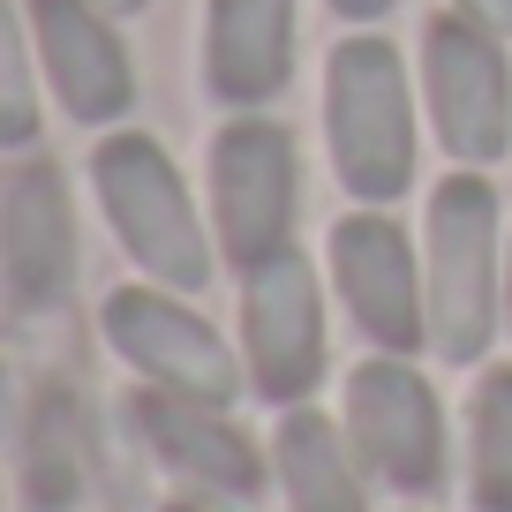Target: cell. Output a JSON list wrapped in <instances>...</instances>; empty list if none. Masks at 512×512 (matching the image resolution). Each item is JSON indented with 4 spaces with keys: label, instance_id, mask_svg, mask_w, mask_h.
<instances>
[{
    "label": "cell",
    "instance_id": "1",
    "mask_svg": "<svg viewBox=\"0 0 512 512\" xmlns=\"http://www.w3.org/2000/svg\"><path fill=\"white\" fill-rule=\"evenodd\" d=\"M324 136L354 204H392L415 189V98L384 38H347L324 76Z\"/></svg>",
    "mask_w": 512,
    "mask_h": 512
},
{
    "label": "cell",
    "instance_id": "2",
    "mask_svg": "<svg viewBox=\"0 0 512 512\" xmlns=\"http://www.w3.org/2000/svg\"><path fill=\"white\" fill-rule=\"evenodd\" d=\"M422 287H430V347L445 362H475L497 332V189L482 174L437 181Z\"/></svg>",
    "mask_w": 512,
    "mask_h": 512
},
{
    "label": "cell",
    "instance_id": "3",
    "mask_svg": "<svg viewBox=\"0 0 512 512\" xmlns=\"http://www.w3.org/2000/svg\"><path fill=\"white\" fill-rule=\"evenodd\" d=\"M91 181H98V204H106L121 249L144 264L159 287L189 294L211 279V249H204V226L189 211V189L181 174L166 166V151L151 136H106L91 151Z\"/></svg>",
    "mask_w": 512,
    "mask_h": 512
},
{
    "label": "cell",
    "instance_id": "4",
    "mask_svg": "<svg viewBox=\"0 0 512 512\" xmlns=\"http://www.w3.org/2000/svg\"><path fill=\"white\" fill-rule=\"evenodd\" d=\"M294 204H302V159L279 121H226L211 136V211L219 241L241 272L279 256L294 241Z\"/></svg>",
    "mask_w": 512,
    "mask_h": 512
},
{
    "label": "cell",
    "instance_id": "5",
    "mask_svg": "<svg viewBox=\"0 0 512 512\" xmlns=\"http://www.w3.org/2000/svg\"><path fill=\"white\" fill-rule=\"evenodd\" d=\"M422 98L460 166H490L512 144V68L497 53V31L467 16H437L422 31Z\"/></svg>",
    "mask_w": 512,
    "mask_h": 512
},
{
    "label": "cell",
    "instance_id": "6",
    "mask_svg": "<svg viewBox=\"0 0 512 512\" xmlns=\"http://www.w3.org/2000/svg\"><path fill=\"white\" fill-rule=\"evenodd\" d=\"M347 437L354 460L377 482H392L400 497H430L445 482V415H437V392L400 362V354H377L347 377Z\"/></svg>",
    "mask_w": 512,
    "mask_h": 512
},
{
    "label": "cell",
    "instance_id": "7",
    "mask_svg": "<svg viewBox=\"0 0 512 512\" xmlns=\"http://www.w3.org/2000/svg\"><path fill=\"white\" fill-rule=\"evenodd\" d=\"M241 347H249V377L264 400L302 407L309 384L324 377V309H317V279L294 249L249 264L241 287Z\"/></svg>",
    "mask_w": 512,
    "mask_h": 512
},
{
    "label": "cell",
    "instance_id": "8",
    "mask_svg": "<svg viewBox=\"0 0 512 512\" xmlns=\"http://www.w3.org/2000/svg\"><path fill=\"white\" fill-rule=\"evenodd\" d=\"M332 279L347 317L369 332V347L407 354L430 339V287L415 272V249L384 211H354L332 226Z\"/></svg>",
    "mask_w": 512,
    "mask_h": 512
},
{
    "label": "cell",
    "instance_id": "9",
    "mask_svg": "<svg viewBox=\"0 0 512 512\" xmlns=\"http://www.w3.org/2000/svg\"><path fill=\"white\" fill-rule=\"evenodd\" d=\"M106 339L121 347V362L136 377H151V392H181V400H211L226 407L234 400V354L219 347L196 309H181L174 294H151V287H121L106 302Z\"/></svg>",
    "mask_w": 512,
    "mask_h": 512
},
{
    "label": "cell",
    "instance_id": "10",
    "mask_svg": "<svg viewBox=\"0 0 512 512\" xmlns=\"http://www.w3.org/2000/svg\"><path fill=\"white\" fill-rule=\"evenodd\" d=\"M31 38L53 76V98L76 121H121L136 106V68L98 0H31Z\"/></svg>",
    "mask_w": 512,
    "mask_h": 512
},
{
    "label": "cell",
    "instance_id": "11",
    "mask_svg": "<svg viewBox=\"0 0 512 512\" xmlns=\"http://www.w3.org/2000/svg\"><path fill=\"white\" fill-rule=\"evenodd\" d=\"M76 279V219L53 166H16L0 196V287L16 309H53Z\"/></svg>",
    "mask_w": 512,
    "mask_h": 512
},
{
    "label": "cell",
    "instance_id": "12",
    "mask_svg": "<svg viewBox=\"0 0 512 512\" xmlns=\"http://www.w3.org/2000/svg\"><path fill=\"white\" fill-rule=\"evenodd\" d=\"M204 76L226 106H264L294 76V0H211Z\"/></svg>",
    "mask_w": 512,
    "mask_h": 512
},
{
    "label": "cell",
    "instance_id": "13",
    "mask_svg": "<svg viewBox=\"0 0 512 512\" xmlns=\"http://www.w3.org/2000/svg\"><path fill=\"white\" fill-rule=\"evenodd\" d=\"M136 422H144L151 452H159L174 475L204 482V490H226V497H249L264 482V460L256 445L219 415L211 400H181V392H144L136 400Z\"/></svg>",
    "mask_w": 512,
    "mask_h": 512
},
{
    "label": "cell",
    "instance_id": "14",
    "mask_svg": "<svg viewBox=\"0 0 512 512\" xmlns=\"http://www.w3.org/2000/svg\"><path fill=\"white\" fill-rule=\"evenodd\" d=\"M272 460H279V482H287V512H369L354 452L339 445V430L317 407H287L279 415Z\"/></svg>",
    "mask_w": 512,
    "mask_h": 512
},
{
    "label": "cell",
    "instance_id": "15",
    "mask_svg": "<svg viewBox=\"0 0 512 512\" xmlns=\"http://www.w3.org/2000/svg\"><path fill=\"white\" fill-rule=\"evenodd\" d=\"M23 475H31V512H76L83 482H91V437H83V407L68 384H46L23 422Z\"/></svg>",
    "mask_w": 512,
    "mask_h": 512
},
{
    "label": "cell",
    "instance_id": "16",
    "mask_svg": "<svg viewBox=\"0 0 512 512\" xmlns=\"http://www.w3.org/2000/svg\"><path fill=\"white\" fill-rule=\"evenodd\" d=\"M475 512H512V369H490L475 392Z\"/></svg>",
    "mask_w": 512,
    "mask_h": 512
},
{
    "label": "cell",
    "instance_id": "17",
    "mask_svg": "<svg viewBox=\"0 0 512 512\" xmlns=\"http://www.w3.org/2000/svg\"><path fill=\"white\" fill-rule=\"evenodd\" d=\"M31 46L23 16L0 0V151H23L38 136V91H31Z\"/></svg>",
    "mask_w": 512,
    "mask_h": 512
},
{
    "label": "cell",
    "instance_id": "18",
    "mask_svg": "<svg viewBox=\"0 0 512 512\" xmlns=\"http://www.w3.org/2000/svg\"><path fill=\"white\" fill-rule=\"evenodd\" d=\"M460 16H467V23H482V31H497V38H505V31H512V0H460Z\"/></svg>",
    "mask_w": 512,
    "mask_h": 512
},
{
    "label": "cell",
    "instance_id": "19",
    "mask_svg": "<svg viewBox=\"0 0 512 512\" xmlns=\"http://www.w3.org/2000/svg\"><path fill=\"white\" fill-rule=\"evenodd\" d=\"M23 415H16V384H8V369H0V437H16Z\"/></svg>",
    "mask_w": 512,
    "mask_h": 512
},
{
    "label": "cell",
    "instance_id": "20",
    "mask_svg": "<svg viewBox=\"0 0 512 512\" xmlns=\"http://www.w3.org/2000/svg\"><path fill=\"white\" fill-rule=\"evenodd\" d=\"M332 8H339V16H347V23H377L384 8H392V0H332Z\"/></svg>",
    "mask_w": 512,
    "mask_h": 512
},
{
    "label": "cell",
    "instance_id": "21",
    "mask_svg": "<svg viewBox=\"0 0 512 512\" xmlns=\"http://www.w3.org/2000/svg\"><path fill=\"white\" fill-rule=\"evenodd\" d=\"M98 8H106V16H136V8H144V0H98Z\"/></svg>",
    "mask_w": 512,
    "mask_h": 512
},
{
    "label": "cell",
    "instance_id": "22",
    "mask_svg": "<svg viewBox=\"0 0 512 512\" xmlns=\"http://www.w3.org/2000/svg\"><path fill=\"white\" fill-rule=\"evenodd\" d=\"M166 512H204V505H166Z\"/></svg>",
    "mask_w": 512,
    "mask_h": 512
},
{
    "label": "cell",
    "instance_id": "23",
    "mask_svg": "<svg viewBox=\"0 0 512 512\" xmlns=\"http://www.w3.org/2000/svg\"><path fill=\"white\" fill-rule=\"evenodd\" d=\"M505 287H512V272H505Z\"/></svg>",
    "mask_w": 512,
    "mask_h": 512
}]
</instances>
